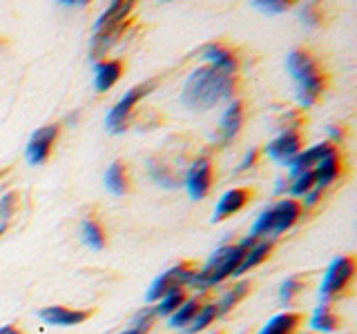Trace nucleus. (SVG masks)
I'll return each instance as SVG.
<instances>
[{
	"label": "nucleus",
	"mask_w": 357,
	"mask_h": 334,
	"mask_svg": "<svg viewBox=\"0 0 357 334\" xmlns=\"http://www.w3.org/2000/svg\"><path fill=\"white\" fill-rule=\"evenodd\" d=\"M234 89H237V74L219 70L215 65H204L188 76L181 103L192 111H208L223 100H230Z\"/></svg>",
	"instance_id": "1"
},
{
	"label": "nucleus",
	"mask_w": 357,
	"mask_h": 334,
	"mask_svg": "<svg viewBox=\"0 0 357 334\" xmlns=\"http://www.w3.org/2000/svg\"><path fill=\"white\" fill-rule=\"evenodd\" d=\"M286 67L297 83V103L308 109L326 92L328 76L321 70L319 61L308 49L297 47L286 56Z\"/></svg>",
	"instance_id": "2"
},
{
	"label": "nucleus",
	"mask_w": 357,
	"mask_h": 334,
	"mask_svg": "<svg viewBox=\"0 0 357 334\" xmlns=\"http://www.w3.org/2000/svg\"><path fill=\"white\" fill-rule=\"evenodd\" d=\"M252 243H255V239L245 237L243 241L234 243V245H223V248H219L206 261V265L201 267V270H197V274L192 276L190 285L208 289V287L219 285V283L226 281V278L234 276V274H237V270H239L241 261H243L245 252H248V248H250Z\"/></svg>",
	"instance_id": "3"
},
{
	"label": "nucleus",
	"mask_w": 357,
	"mask_h": 334,
	"mask_svg": "<svg viewBox=\"0 0 357 334\" xmlns=\"http://www.w3.org/2000/svg\"><path fill=\"white\" fill-rule=\"evenodd\" d=\"M301 212H304V205H301L297 198L277 200L275 205L264 209L261 214L257 216L248 237L255 239V241H261V239H268V237H277V234H282V232H286V230H290L295 225V223L301 218Z\"/></svg>",
	"instance_id": "4"
},
{
	"label": "nucleus",
	"mask_w": 357,
	"mask_h": 334,
	"mask_svg": "<svg viewBox=\"0 0 357 334\" xmlns=\"http://www.w3.org/2000/svg\"><path fill=\"white\" fill-rule=\"evenodd\" d=\"M355 256L353 254H342L337 256L331 265L326 274H324V281L319 285V299L321 303H331V301L344 296L351 289L353 281H355Z\"/></svg>",
	"instance_id": "5"
},
{
	"label": "nucleus",
	"mask_w": 357,
	"mask_h": 334,
	"mask_svg": "<svg viewBox=\"0 0 357 334\" xmlns=\"http://www.w3.org/2000/svg\"><path fill=\"white\" fill-rule=\"evenodd\" d=\"M156 85H159V78H150V81H143L139 85H134L132 89H128L126 94L121 96L119 103L112 107L107 111V116H105V127L112 132V134H121V132H126L128 127V118L132 114V109L137 107L141 100L152 94Z\"/></svg>",
	"instance_id": "6"
},
{
	"label": "nucleus",
	"mask_w": 357,
	"mask_h": 334,
	"mask_svg": "<svg viewBox=\"0 0 357 334\" xmlns=\"http://www.w3.org/2000/svg\"><path fill=\"white\" fill-rule=\"evenodd\" d=\"M195 274H197V265L192 261H181L172 265L170 270H165L161 276L154 278L148 294H145V301H148V303H156V301L163 299L167 292H172V289L190 285Z\"/></svg>",
	"instance_id": "7"
},
{
	"label": "nucleus",
	"mask_w": 357,
	"mask_h": 334,
	"mask_svg": "<svg viewBox=\"0 0 357 334\" xmlns=\"http://www.w3.org/2000/svg\"><path fill=\"white\" fill-rule=\"evenodd\" d=\"M301 145H304V136H301L299 127H286L277 138L266 145V154L273 161L288 165L301 152Z\"/></svg>",
	"instance_id": "8"
},
{
	"label": "nucleus",
	"mask_w": 357,
	"mask_h": 334,
	"mask_svg": "<svg viewBox=\"0 0 357 334\" xmlns=\"http://www.w3.org/2000/svg\"><path fill=\"white\" fill-rule=\"evenodd\" d=\"M59 134H61V125H45L40 129H36L31 134V138L25 148V156L31 165H43L45 161L50 159V154L54 150L56 141H59Z\"/></svg>",
	"instance_id": "9"
},
{
	"label": "nucleus",
	"mask_w": 357,
	"mask_h": 334,
	"mask_svg": "<svg viewBox=\"0 0 357 334\" xmlns=\"http://www.w3.org/2000/svg\"><path fill=\"white\" fill-rule=\"evenodd\" d=\"M92 315H94V310H89V308H67V305H47L38 312L40 321L56 328L81 326V323H85Z\"/></svg>",
	"instance_id": "10"
},
{
	"label": "nucleus",
	"mask_w": 357,
	"mask_h": 334,
	"mask_svg": "<svg viewBox=\"0 0 357 334\" xmlns=\"http://www.w3.org/2000/svg\"><path fill=\"white\" fill-rule=\"evenodd\" d=\"M212 176H215V170H212L210 159H197L190 165V170L185 174V189L190 198L195 200L206 198L212 187Z\"/></svg>",
	"instance_id": "11"
},
{
	"label": "nucleus",
	"mask_w": 357,
	"mask_h": 334,
	"mask_svg": "<svg viewBox=\"0 0 357 334\" xmlns=\"http://www.w3.org/2000/svg\"><path fill=\"white\" fill-rule=\"evenodd\" d=\"M252 196H255L252 187H232V189H228V192L219 198V203L215 207V214H212V221L219 223V221H226L232 214H237V212H241L245 205L250 203Z\"/></svg>",
	"instance_id": "12"
},
{
	"label": "nucleus",
	"mask_w": 357,
	"mask_h": 334,
	"mask_svg": "<svg viewBox=\"0 0 357 334\" xmlns=\"http://www.w3.org/2000/svg\"><path fill=\"white\" fill-rule=\"evenodd\" d=\"M340 170H342V156L337 148L333 145V148L321 156V161L315 165V170H312V174H315V185L319 189H326L333 181H337Z\"/></svg>",
	"instance_id": "13"
},
{
	"label": "nucleus",
	"mask_w": 357,
	"mask_h": 334,
	"mask_svg": "<svg viewBox=\"0 0 357 334\" xmlns=\"http://www.w3.org/2000/svg\"><path fill=\"white\" fill-rule=\"evenodd\" d=\"M123 70H126V63L121 58H103L96 63V70H94V87L96 92H107L112 89L119 78L123 76Z\"/></svg>",
	"instance_id": "14"
},
{
	"label": "nucleus",
	"mask_w": 357,
	"mask_h": 334,
	"mask_svg": "<svg viewBox=\"0 0 357 334\" xmlns=\"http://www.w3.org/2000/svg\"><path fill=\"white\" fill-rule=\"evenodd\" d=\"M243 116H245L243 103L241 100H232V103L228 105V109L223 111L221 122H219V141L223 145L230 143L239 134V129L243 125Z\"/></svg>",
	"instance_id": "15"
},
{
	"label": "nucleus",
	"mask_w": 357,
	"mask_h": 334,
	"mask_svg": "<svg viewBox=\"0 0 357 334\" xmlns=\"http://www.w3.org/2000/svg\"><path fill=\"white\" fill-rule=\"evenodd\" d=\"M333 148V143H319V145H312V148H308V150H301L293 161L288 163V167H290V174H293V178L295 176H299V174H304V172H312L315 170V165L321 161V156L326 154L328 150Z\"/></svg>",
	"instance_id": "16"
},
{
	"label": "nucleus",
	"mask_w": 357,
	"mask_h": 334,
	"mask_svg": "<svg viewBox=\"0 0 357 334\" xmlns=\"http://www.w3.org/2000/svg\"><path fill=\"white\" fill-rule=\"evenodd\" d=\"M204 58L208 61V65H215L219 70H226L230 74H237L239 63L234 51L228 47L226 42H210L204 47Z\"/></svg>",
	"instance_id": "17"
},
{
	"label": "nucleus",
	"mask_w": 357,
	"mask_h": 334,
	"mask_svg": "<svg viewBox=\"0 0 357 334\" xmlns=\"http://www.w3.org/2000/svg\"><path fill=\"white\" fill-rule=\"evenodd\" d=\"M301 323H304V315L301 312H282V315L268 321L257 334H297Z\"/></svg>",
	"instance_id": "18"
},
{
	"label": "nucleus",
	"mask_w": 357,
	"mask_h": 334,
	"mask_svg": "<svg viewBox=\"0 0 357 334\" xmlns=\"http://www.w3.org/2000/svg\"><path fill=\"white\" fill-rule=\"evenodd\" d=\"M105 187L109 189L114 196H126L132 189V181H130V172L123 161H114L105 172Z\"/></svg>",
	"instance_id": "19"
},
{
	"label": "nucleus",
	"mask_w": 357,
	"mask_h": 334,
	"mask_svg": "<svg viewBox=\"0 0 357 334\" xmlns=\"http://www.w3.org/2000/svg\"><path fill=\"white\" fill-rule=\"evenodd\" d=\"M132 11H134V3H130V0H114V3L107 5V9L98 16L94 31L119 25V22H123V20H130Z\"/></svg>",
	"instance_id": "20"
},
{
	"label": "nucleus",
	"mask_w": 357,
	"mask_h": 334,
	"mask_svg": "<svg viewBox=\"0 0 357 334\" xmlns=\"http://www.w3.org/2000/svg\"><path fill=\"white\" fill-rule=\"evenodd\" d=\"M310 328L317 332H337L342 328V317L331 303H319L310 317Z\"/></svg>",
	"instance_id": "21"
},
{
	"label": "nucleus",
	"mask_w": 357,
	"mask_h": 334,
	"mask_svg": "<svg viewBox=\"0 0 357 334\" xmlns=\"http://www.w3.org/2000/svg\"><path fill=\"white\" fill-rule=\"evenodd\" d=\"M271 254H273V241H268V239L255 241V243L250 245V248H248V252H245L243 261H241L239 270H237V274H234V276H241V274H245V272H250L252 267L261 265Z\"/></svg>",
	"instance_id": "22"
},
{
	"label": "nucleus",
	"mask_w": 357,
	"mask_h": 334,
	"mask_svg": "<svg viewBox=\"0 0 357 334\" xmlns=\"http://www.w3.org/2000/svg\"><path fill=\"white\" fill-rule=\"evenodd\" d=\"M252 283L250 281H239L234 283L232 287H228L226 292L221 294V299L217 301V308H219V317L226 315V312H230L232 308H237V303H241V301L248 296Z\"/></svg>",
	"instance_id": "23"
},
{
	"label": "nucleus",
	"mask_w": 357,
	"mask_h": 334,
	"mask_svg": "<svg viewBox=\"0 0 357 334\" xmlns=\"http://www.w3.org/2000/svg\"><path fill=\"white\" fill-rule=\"evenodd\" d=\"M81 239H83V243L87 245V248H92L96 252L103 250L105 241H107L105 239V230L96 218H85L81 223Z\"/></svg>",
	"instance_id": "24"
},
{
	"label": "nucleus",
	"mask_w": 357,
	"mask_h": 334,
	"mask_svg": "<svg viewBox=\"0 0 357 334\" xmlns=\"http://www.w3.org/2000/svg\"><path fill=\"white\" fill-rule=\"evenodd\" d=\"M185 301H188L185 287H178V289H172V292H167L163 299L156 301V308L152 312H154V317H172L174 312L185 303Z\"/></svg>",
	"instance_id": "25"
},
{
	"label": "nucleus",
	"mask_w": 357,
	"mask_h": 334,
	"mask_svg": "<svg viewBox=\"0 0 357 334\" xmlns=\"http://www.w3.org/2000/svg\"><path fill=\"white\" fill-rule=\"evenodd\" d=\"M201 305H204V299H199V296L197 299H188L185 303L170 317V326L185 330L190 323H192V319L197 317V312L201 310Z\"/></svg>",
	"instance_id": "26"
},
{
	"label": "nucleus",
	"mask_w": 357,
	"mask_h": 334,
	"mask_svg": "<svg viewBox=\"0 0 357 334\" xmlns=\"http://www.w3.org/2000/svg\"><path fill=\"white\" fill-rule=\"evenodd\" d=\"M217 317H219L217 303H215V301H208V303L201 305V310L197 312V317L192 319V323H190V326L185 328V332L188 334H197L201 330H206V328H210L212 323L217 321Z\"/></svg>",
	"instance_id": "27"
},
{
	"label": "nucleus",
	"mask_w": 357,
	"mask_h": 334,
	"mask_svg": "<svg viewBox=\"0 0 357 334\" xmlns=\"http://www.w3.org/2000/svg\"><path fill=\"white\" fill-rule=\"evenodd\" d=\"M304 289H306V278L304 276H299V274L290 276L282 283V287H279V299H282L286 305H290V303H295L297 296L304 292Z\"/></svg>",
	"instance_id": "28"
},
{
	"label": "nucleus",
	"mask_w": 357,
	"mask_h": 334,
	"mask_svg": "<svg viewBox=\"0 0 357 334\" xmlns=\"http://www.w3.org/2000/svg\"><path fill=\"white\" fill-rule=\"evenodd\" d=\"M18 192H7L3 198H0V232L5 230V225H7V221L16 214V209H18Z\"/></svg>",
	"instance_id": "29"
},
{
	"label": "nucleus",
	"mask_w": 357,
	"mask_h": 334,
	"mask_svg": "<svg viewBox=\"0 0 357 334\" xmlns=\"http://www.w3.org/2000/svg\"><path fill=\"white\" fill-rule=\"evenodd\" d=\"M315 185V174L312 172H304L293 178V183H290V194L293 196H306Z\"/></svg>",
	"instance_id": "30"
},
{
	"label": "nucleus",
	"mask_w": 357,
	"mask_h": 334,
	"mask_svg": "<svg viewBox=\"0 0 357 334\" xmlns=\"http://www.w3.org/2000/svg\"><path fill=\"white\" fill-rule=\"evenodd\" d=\"M154 326V312L152 310H145L143 315L137 317V321L126 332H119V334H148Z\"/></svg>",
	"instance_id": "31"
},
{
	"label": "nucleus",
	"mask_w": 357,
	"mask_h": 334,
	"mask_svg": "<svg viewBox=\"0 0 357 334\" xmlns=\"http://www.w3.org/2000/svg\"><path fill=\"white\" fill-rule=\"evenodd\" d=\"M150 176L154 178L156 183H161L165 187H174V176L172 172L167 170V165L165 163H150Z\"/></svg>",
	"instance_id": "32"
},
{
	"label": "nucleus",
	"mask_w": 357,
	"mask_h": 334,
	"mask_svg": "<svg viewBox=\"0 0 357 334\" xmlns=\"http://www.w3.org/2000/svg\"><path fill=\"white\" fill-rule=\"evenodd\" d=\"M299 16H301V22H304V25L317 27L321 22V7L317 3H306Z\"/></svg>",
	"instance_id": "33"
},
{
	"label": "nucleus",
	"mask_w": 357,
	"mask_h": 334,
	"mask_svg": "<svg viewBox=\"0 0 357 334\" xmlns=\"http://www.w3.org/2000/svg\"><path fill=\"white\" fill-rule=\"evenodd\" d=\"M257 9H261L264 14H284V11H288L290 7H293V3H284V0H257V3H252Z\"/></svg>",
	"instance_id": "34"
},
{
	"label": "nucleus",
	"mask_w": 357,
	"mask_h": 334,
	"mask_svg": "<svg viewBox=\"0 0 357 334\" xmlns=\"http://www.w3.org/2000/svg\"><path fill=\"white\" fill-rule=\"evenodd\" d=\"M257 156H259V150H257V148H252L248 154H245L243 156V161L239 163V167H237V170L239 172H243V170H248V167H252L255 165V161H257Z\"/></svg>",
	"instance_id": "35"
},
{
	"label": "nucleus",
	"mask_w": 357,
	"mask_h": 334,
	"mask_svg": "<svg viewBox=\"0 0 357 334\" xmlns=\"http://www.w3.org/2000/svg\"><path fill=\"white\" fill-rule=\"evenodd\" d=\"M0 334H25V330L18 326H3L0 328Z\"/></svg>",
	"instance_id": "36"
},
{
	"label": "nucleus",
	"mask_w": 357,
	"mask_h": 334,
	"mask_svg": "<svg viewBox=\"0 0 357 334\" xmlns=\"http://www.w3.org/2000/svg\"><path fill=\"white\" fill-rule=\"evenodd\" d=\"M7 174V170H0V181H3V176Z\"/></svg>",
	"instance_id": "37"
}]
</instances>
